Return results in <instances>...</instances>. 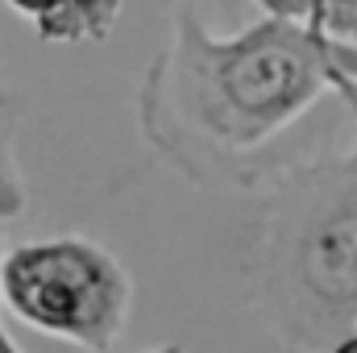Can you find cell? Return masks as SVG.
I'll return each mask as SVG.
<instances>
[{
	"mask_svg": "<svg viewBox=\"0 0 357 353\" xmlns=\"http://www.w3.org/2000/svg\"><path fill=\"white\" fill-rule=\"evenodd\" d=\"M328 88L345 96L357 80L316 25L295 29L278 17L237 42L187 25L142 88V133L191 183L250 191L270 183L262 154Z\"/></svg>",
	"mask_w": 357,
	"mask_h": 353,
	"instance_id": "6da1fadb",
	"label": "cell"
},
{
	"mask_svg": "<svg viewBox=\"0 0 357 353\" xmlns=\"http://www.w3.org/2000/svg\"><path fill=\"white\" fill-rule=\"evenodd\" d=\"M345 100L354 146L270 179L250 250L258 312L303 353H328L357 329V88Z\"/></svg>",
	"mask_w": 357,
	"mask_h": 353,
	"instance_id": "7a4b0ae2",
	"label": "cell"
},
{
	"mask_svg": "<svg viewBox=\"0 0 357 353\" xmlns=\"http://www.w3.org/2000/svg\"><path fill=\"white\" fill-rule=\"evenodd\" d=\"M0 299L33 333L108 353L129 324L133 278L96 241L50 237L0 254Z\"/></svg>",
	"mask_w": 357,
	"mask_h": 353,
	"instance_id": "3957f363",
	"label": "cell"
},
{
	"mask_svg": "<svg viewBox=\"0 0 357 353\" xmlns=\"http://www.w3.org/2000/svg\"><path fill=\"white\" fill-rule=\"evenodd\" d=\"M121 0H59L54 8L38 13V33L46 42H91L108 38Z\"/></svg>",
	"mask_w": 357,
	"mask_h": 353,
	"instance_id": "277c9868",
	"label": "cell"
},
{
	"mask_svg": "<svg viewBox=\"0 0 357 353\" xmlns=\"http://www.w3.org/2000/svg\"><path fill=\"white\" fill-rule=\"evenodd\" d=\"M25 208H29V191H25V179L13 158V125L0 121V229L17 225V216Z\"/></svg>",
	"mask_w": 357,
	"mask_h": 353,
	"instance_id": "5b68a950",
	"label": "cell"
},
{
	"mask_svg": "<svg viewBox=\"0 0 357 353\" xmlns=\"http://www.w3.org/2000/svg\"><path fill=\"white\" fill-rule=\"evenodd\" d=\"M312 25L324 38L357 42V0H320V8L312 13Z\"/></svg>",
	"mask_w": 357,
	"mask_h": 353,
	"instance_id": "8992f818",
	"label": "cell"
},
{
	"mask_svg": "<svg viewBox=\"0 0 357 353\" xmlns=\"http://www.w3.org/2000/svg\"><path fill=\"white\" fill-rule=\"evenodd\" d=\"M274 17H312L320 8V0H262Z\"/></svg>",
	"mask_w": 357,
	"mask_h": 353,
	"instance_id": "52a82bcc",
	"label": "cell"
},
{
	"mask_svg": "<svg viewBox=\"0 0 357 353\" xmlns=\"http://www.w3.org/2000/svg\"><path fill=\"white\" fill-rule=\"evenodd\" d=\"M13 8H21V13H29V17H38V13H46V8H54L59 0H8Z\"/></svg>",
	"mask_w": 357,
	"mask_h": 353,
	"instance_id": "ba28073f",
	"label": "cell"
},
{
	"mask_svg": "<svg viewBox=\"0 0 357 353\" xmlns=\"http://www.w3.org/2000/svg\"><path fill=\"white\" fill-rule=\"evenodd\" d=\"M328 353H357V333H349V337H341V341H337V345H333Z\"/></svg>",
	"mask_w": 357,
	"mask_h": 353,
	"instance_id": "9c48e42d",
	"label": "cell"
},
{
	"mask_svg": "<svg viewBox=\"0 0 357 353\" xmlns=\"http://www.w3.org/2000/svg\"><path fill=\"white\" fill-rule=\"evenodd\" d=\"M0 254H4V250H0ZM0 353H21L17 345H13V341H8V333H4V324H0Z\"/></svg>",
	"mask_w": 357,
	"mask_h": 353,
	"instance_id": "30bf717a",
	"label": "cell"
},
{
	"mask_svg": "<svg viewBox=\"0 0 357 353\" xmlns=\"http://www.w3.org/2000/svg\"><path fill=\"white\" fill-rule=\"evenodd\" d=\"M146 353H183V345H162V350H146Z\"/></svg>",
	"mask_w": 357,
	"mask_h": 353,
	"instance_id": "8fae6325",
	"label": "cell"
},
{
	"mask_svg": "<svg viewBox=\"0 0 357 353\" xmlns=\"http://www.w3.org/2000/svg\"><path fill=\"white\" fill-rule=\"evenodd\" d=\"M354 333H357V329H354Z\"/></svg>",
	"mask_w": 357,
	"mask_h": 353,
	"instance_id": "7c38bea8",
	"label": "cell"
}]
</instances>
